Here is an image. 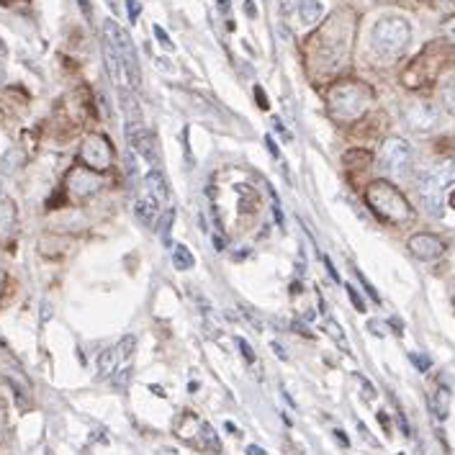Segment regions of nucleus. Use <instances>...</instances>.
<instances>
[{"label":"nucleus","instance_id":"412c9836","mask_svg":"<svg viewBox=\"0 0 455 455\" xmlns=\"http://www.w3.org/2000/svg\"><path fill=\"white\" fill-rule=\"evenodd\" d=\"M430 404H432V412H435L437 419H445L447 412H450V394H447L445 388H440Z\"/></svg>","mask_w":455,"mask_h":455},{"label":"nucleus","instance_id":"6ab92c4d","mask_svg":"<svg viewBox=\"0 0 455 455\" xmlns=\"http://www.w3.org/2000/svg\"><path fill=\"white\" fill-rule=\"evenodd\" d=\"M116 363H118V352L116 348H108L100 352V358H98V370H100V376H114V370H116Z\"/></svg>","mask_w":455,"mask_h":455},{"label":"nucleus","instance_id":"f03ea898","mask_svg":"<svg viewBox=\"0 0 455 455\" xmlns=\"http://www.w3.org/2000/svg\"><path fill=\"white\" fill-rule=\"evenodd\" d=\"M366 204L370 206V211L378 219H383L388 224H404L412 219V206L404 198V193L396 185H391L388 180H373L366 191Z\"/></svg>","mask_w":455,"mask_h":455},{"label":"nucleus","instance_id":"5fc2aeb1","mask_svg":"<svg viewBox=\"0 0 455 455\" xmlns=\"http://www.w3.org/2000/svg\"><path fill=\"white\" fill-rule=\"evenodd\" d=\"M450 165V173H453V178H455V162H447Z\"/></svg>","mask_w":455,"mask_h":455},{"label":"nucleus","instance_id":"393cba45","mask_svg":"<svg viewBox=\"0 0 455 455\" xmlns=\"http://www.w3.org/2000/svg\"><path fill=\"white\" fill-rule=\"evenodd\" d=\"M352 162L368 165V162H370V152H366V149H350L348 155H345V165H352Z\"/></svg>","mask_w":455,"mask_h":455},{"label":"nucleus","instance_id":"8fccbe9b","mask_svg":"<svg viewBox=\"0 0 455 455\" xmlns=\"http://www.w3.org/2000/svg\"><path fill=\"white\" fill-rule=\"evenodd\" d=\"M149 391H155L157 396H165V391H162V388H160V386H149Z\"/></svg>","mask_w":455,"mask_h":455},{"label":"nucleus","instance_id":"e433bc0d","mask_svg":"<svg viewBox=\"0 0 455 455\" xmlns=\"http://www.w3.org/2000/svg\"><path fill=\"white\" fill-rule=\"evenodd\" d=\"M443 31H445V36H447V39H450V41H453V44H455V19L447 21L445 26H443Z\"/></svg>","mask_w":455,"mask_h":455},{"label":"nucleus","instance_id":"ddd939ff","mask_svg":"<svg viewBox=\"0 0 455 455\" xmlns=\"http://www.w3.org/2000/svg\"><path fill=\"white\" fill-rule=\"evenodd\" d=\"M145 185H147V191H149V195L155 198L157 204H165L167 198H170V188H167V180L162 178V173H160V170H149V173L145 175Z\"/></svg>","mask_w":455,"mask_h":455},{"label":"nucleus","instance_id":"864d4df0","mask_svg":"<svg viewBox=\"0 0 455 455\" xmlns=\"http://www.w3.org/2000/svg\"><path fill=\"white\" fill-rule=\"evenodd\" d=\"M16 0H0V6H13Z\"/></svg>","mask_w":455,"mask_h":455},{"label":"nucleus","instance_id":"9b49d317","mask_svg":"<svg viewBox=\"0 0 455 455\" xmlns=\"http://www.w3.org/2000/svg\"><path fill=\"white\" fill-rule=\"evenodd\" d=\"M407 116V124L416 131H430L432 126L437 124V108L427 100H416V103H409V108L404 111Z\"/></svg>","mask_w":455,"mask_h":455},{"label":"nucleus","instance_id":"cd10ccee","mask_svg":"<svg viewBox=\"0 0 455 455\" xmlns=\"http://www.w3.org/2000/svg\"><path fill=\"white\" fill-rule=\"evenodd\" d=\"M134 348H136V339L134 337H124L121 339V345H118V358H129L131 352H134Z\"/></svg>","mask_w":455,"mask_h":455},{"label":"nucleus","instance_id":"c756f323","mask_svg":"<svg viewBox=\"0 0 455 455\" xmlns=\"http://www.w3.org/2000/svg\"><path fill=\"white\" fill-rule=\"evenodd\" d=\"M152 31H155V36H157V41H160V44H162V47L165 49H175V41L170 39V36H167V31L162 29V26H152Z\"/></svg>","mask_w":455,"mask_h":455},{"label":"nucleus","instance_id":"f257e3e1","mask_svg":"<svg viewBox=\"0 0 455 455\" xmlns=\"http://www.w3.org/2000/svg\"><path fill=\"white\" fill-rule=\"evenodd\" d=\"M350 41H352L350 13H335L314 36V59H319L321 70L339 67L350 54Z\"/></svg>","mask_w":455,"mask_h":455},{"label":"nucleus","instance_id":"9d476101","mask_svg":"<svg viewBox=\"0 0 455 455\" xmlns=\"http://www.w3.org/2000/svg\"><path fill=\"white\" fill-rule=\"evenodd\" d=\"M409 252L414 255L416 260H437L443 252H445V242L435 237V234H414L412 240H409Z\"/></svg>","mask_w":455,"mask_h":455},{"label":"nucleus","instance_id":"7c9ffc66","mask_svg":"<svg viewBox=\"0 0 455 455\" xmlns=\"http://www.w3.org/2000/svg\"><path fill=\"white\" fill-rule=\"evenodd\" d=\"M345 290H348V296H350V301H352V306H355V309L358 311H366V301L360 299V293L358 290H355V286H345Z\"/></svg>","mask_w":455,"mask_h":455},{"label":"nucleus","instance_id":"4d7b16f0","mask_svg":"<svg viewBox=\"0 0 455 455\" xmlns=\"http://www.w3.org/2000/svg\"><path fill=\"white\" fill-rule=\"evenodd\" d=\"M3 75H6V72H3V65H0V83H3Z\"/></svg>","mask_w":455,"mask_h":455},{"label":"nucleus","instance_id":"13d9d810","mask_svg":"<svg viewBox=\"0 0 455 455\" xmlns=\"http://www.w3.org/2000/svg\"><path fill=\"white\" fill-rule=\"evenodd\" d=\"M399 455H401V453H399Z\"/></svg>","mask_w":455,"mask_h":455},{"label":"nucleus","instance_id":"39448f33","mask_svg":"<svg viewBox=\"0 0 455 455\" xmlns=\"http://www.w3.org/2000/svg\"><path fill=\"white\" fill-rule=\"evenodd\" d=\"M450 183H453L450 165L430 170V173H425L419 178L416 193H419V201H422V206H425V211L430 213V216L443 219V213H445V193Z\"/></svg>","mask_w":455,"mask_h":455},{"label":"nucleus","instance_id":"b1692460","mask_svg":"<svg viewBox=\"0 0 455 455\" xmlns=\"http://www.w3.org/2000/svg\"><path fill=\"white\" fill-rule=\"evenodd\" d=\"M443 103H445L447 114H453L455 116V78L443 87Z\"/></svg>","mask_w":455,"mask_h":455},{"label":"nucleus","instance_id":"dca6fc26","mask_svg":"<svg viewBox=\"0 0 455 455\" xmlns=\"http://www.w3.org/2000/svg\"><path fill=\"white\" fill-rule=\"evenodd\" d=\"M103 59H106V67L111 72V78L116 80V83H124V65H121V59H118L116 49L108 39H103Z\"/></svg>","mask_w":455,"mask_h":455},{"label":"nucleus","instance_id":"c85d7f7f","mask_svg":"<svg viewBox=\"0 0 455 455\" xmlns=\"http://www.w3.org/2000/svg\"><path fill=\"white\" fill-rule=\"evenodd\" d=\"M327 330H330V335L335 339L339 342V348L342 350H350V345H348V339H345V335L339 332V324H335V321H327Z\"/></svg>","mask_w":455,"mask_h":455},{"label":"nucleus","instance_id":"bb28decb","mask_svg":"<svg viewBox=\"0 0 455 455\" xmlns=\"http://www.w3.org/2000/svg\"><path fill=\"white\" fill-rule=\"evenodd\" d=\"M409 360L414 363L419 373H425V370H430V366H432V360L427 358V355H422V352H412V355H409Z\"/></svg>","mask_w":455,"mask_h":455},{"label":"nucleus","instance_id":"58836bf2","mask_svg":"<svg viewBox=\"0 0 455 455\" xmlns=\"http://www.w3.org/2000/svg\"><path fill=\"white\" fill-rule=\"evenodd\" d=\"M324 265H327V271H330L332 281H337V283H339V273L335 271V265H332V260H330V257H324Z\"/></svg>","mask_w":455,"mask_h":455},{"label":"nucleus","instance_id":"72a5a7b5","mask_svg":"<svg viewBox=\"0 0 455 455\" xmlns=\"http://www.w3.org/2000/svg\"><path fill=\"white\" fill-rule=\"evenodd\" d=\"M265 145H268V152H271V155L275 157V160H278V157H281V152H278V145H275V139H273L271 134L265 136Z\"/></svg>","mask_w":455,"mask_h":455},{"label":"nucleus","instance_id":"79ce46f5","mask_svg":"<svg viewBox=\"0 0 455 455\" xmlns=\"http://www.w3.org/2000/svg\"><path fill=\"white\" fill-rule=\"evenodd\" d=\"M244 13H247L250 19H255V16H257V8L252 6V0H247V3H244Z\"/></svg>","mask_w":455,"mask_h":455},{"label":"nucleus","instance_id":"7ed1b4c3","mask_svg":"<svg viewBox=\"0 0 455 455\" xmlns=\"http://www.w3.org/2000/svg\"><path fill=\"white\" fill-rule=\"evenodd\" d=\"M409 41H412V26L401 16H383L381 21H376V26L370 31V47L383 59L401 57L407 52Z\"/></svg>","mask_w":455,"mask_h":455},{"label":"nucleus","instance_id":"4468645a","mask_svg":"<svg viewBox=\"0 0 455 455\" xmlns=\"http://www.w3.org/2000/svg\"><path fill=\"white\" fill-rule=\"evenodd\" d=\"M324 6L321 0H299V19L304 26H317L321 21Z\"/></svg>","mask_w":455,"mask_h":455},{"label":"nucleus","instance_id":"a211bd4d","mask_svg":"<svg viewBox=\"0 0 455 455\" xmlns=\"http://www.w3.org/2000/svg\"><path fill=\"white\" fill-rule=\"evenodd\" d=\"M23 160H26V157H23V152H21L19 147H13V149H8L6 155L0 157V170H3V173H8V175L16 173V170H21Z\"/></svg>","mask_w":455,"mask_h":455},{"label":"nucleus","instance_id":"423d86ee","mask_svg":"<svg viewBox=\"0 0 455 455\" xmlns=\"http://www.w3.org/2000/svg\"><path fill=\"white\" fill-rule=\"evenodd\" d=\"M103 36H106V39L114 44V49H116L118 59H121V65H124V75L129 78V83L134 87H139V83H142V67H139V54H136L134 41L129 39V34H126L114 19H108L106 23H103Z\"/></svg>","mask_w":455,"mask_h":455},{"label":"nucleus","instance_id":"aec40b11","mask_svg":"<svg viewBox=\"0 0 455 455\" xmlns=\"http://www.w3.org/2000/svg\"><path fill=\"white\" fill-rule=\"evenodd\" d=\"M173 265L178 268V271H191V268L195 265L193 252L188 250L185 244H175V250H173Z\"/></svg>","mask_w":455,"mask_h":455},{"label":"nucleus","instance_id":"de8ad7c7","mask_svg":"<svg viewBox=\"0 0 455 455\" xmlns=\"http://www.w3.org/2000/svg\"><path fill=\"white\" fill-rule=\"evenodd\" d=\"M335 435H337V440H339V443H342V445H350V443H348V437L342 435V430H335Z\"/></svg>","mask_w":455,"mask_h":455},{"label":"nucleus","instance_id":"2eb2a0df","mask_svg":"<svg viewBox=\"0 0 455 455\" xmlns=\"http://www.w3.org/2000/svg\"><path fill=\"white\" fill-rule=\"evenodd\" d=\"M160 213V204H157L152 195H145V198H136L134 204V216L142 224H152Z\"/></svg>","mask_w":455,"mask_h":455},{"label":"nucleus","instance_id":"f8f14e48","mask_svg":"<svg viewBox=\"0 0 455 455\" xmlns=\"http://www.w3.org/2000/svg\"><path fill=\"white\" fill-rule=\"evenodd\" d=\"M129 142H131V149L139 152V155L145 157L147 162L152 165V162H160V149H157V136L149 131V129H136L129 134Z\"/></svg>","mask_w":455,"mask_h":455},{"label":"nucleus","instance_id":"f3484780","mask_svg":"<svg viewBox=\"0 0 455 455\" xmlns=\"http://www.w3.org/2000/svg\"><path fill=\"white\" fill-rule=\"evenodd\" d=\"M16 226V206L13 201H0V240H6Z\"/></svg>","mask_w":455,"mask_h":455},{"label":"nucleus","instance_id":"6e6d98bb","mask_svg":"<svg viewBox=\"0 0 455 455\" xmlns=\"http://www.w3.org/2000/svg\"><path fill=\"white\" fill-rule=\"evenodd\" d=\"M0 54H6V44L3 41H0Z\"/></svg>","mask_w":455,"mask_h":455},{"label":"nucleus","instance_id":"09e8293b","mask_svg":"<svg viewBox=\"0 0 455 455\" xmlns=\"http://www.w3.org/2000/svg\"><path fill=\"white\" fill-rule=\"evenodd\" d=\"M213 244H216V250H219V252L224 250V240H222V237H219V234H216V237H213Z\"/></svg>","mask_w":455,"mask_h":455},{"label":"nucleus","instance_id":"49530a36","mask_svg":"<svg viewBox=\"0 0 455 455\" xmlns=\"http://www.w3.org/2000/svg\"><path fill=\"white\" fill-rule=\"evenodd\" d=\"M216 6H219L222 13H229V0H216Z\"/></svg>","mask_w":455,"mask_h":455},{"label":"nucleus","instance_id":"473e14b6","mask_svg":"<svg viewBox=\"0 0 455 455\" xmlns=\"http://www.w3.org/2000/svg\"><path fill=\"white\" fill-rule=\"evenodd\" d=\"M358 381H360V386H363V396L368 399V401H370V399H376V388L370 386V383L363 376H358Z\"/></svg>","mask_w":455,"mask_h":455},{"label":"nucleus","instance_id":"0eeeda50","mask_svg":"<svg viewBox=\"0 0 455 455\" xmlns=\"http://www.w3.org/2000/svg\"><path fill=\"white\" fill-rule=\"evenodd\" d=\"M381 165L394 175H407L412 162H414V149L407 139L401 136H388L383 147H381Z\"/></svg>","mask_w":455,"mask_h":455},{"label":"nucleus","instance_id":"c03bdc74","mask_svg":"<svg viewBox=\"0 0 455 455\" xmlns=\"http://www.w3.org/2000/svg\"><path fill=\"white\" fill-rule=\"evenodd\" d=\"M378 422L383 425V430H386V432H388V430H391V425H388V416L383 414V412H378Z\"/></svg>","mask_w":455,"mask_h":455},{"label":"nucleus","instance_id":"3c124183","mask_svg":"<svg viewBox=\"0 0 455 455\" xmlns=\"http://www.w3.org/2000/svg\"><path fill=\"white\" fill-rule=\"evenodd\" d=\"M226 430H229V432H232V435H240V430H237V427H234L232 422H226Z\"/></svg>","mask_w":455,"mask_h":455},{"label":"nucleus","instance_id":"1a4fd4ad","mask_svg":"<svg viewBox=\"0 0 455 455\" xmlns=\"http://www.w3.org/2000/svg\"><path fill=\"white\" fill-rule=\"evenodd\" d=\"M98 188H100V178L96 175V170H90L85 165H78L72 167L67 175V191L72 195H78V198H85V195L96 193Z\"/></svg>","mask_w":455,"mask_h":455},{"label":"nucleus","instance_id":"2f4dec72","mask_svg":"<svg viewBox=\"0 0 455 455\" xmlns=\"http://www.w3.org/2000/svg\"><path fill=\"white\" fill-rule=\"evenodd\" d=\"M237 348H240V352H242V358L252 366V363H255V352H252L250 345H247V342H244L242 337H237Z\"/></svg>","mask_w":455,"mask_h":455},{"label":"nucleus","instance_id":"6e6552de","mask_svg":"<svg viewBox=\"0 0 455 455\" xmlns=\"http://www.w3.org/2000/svg\"><path fill=\"white\" fill-rule=\"evenodd\" d=\"M80 160L85 162V167L96 170V173H103L111 167V160H114V149H111V142H108L103 134H87L83 139V147H80Z\"/></svg>","mask_w":455,"mask_h":455},{"label":"nucleus","instance_id":"a19ab883","mask_svg":"<svg viewBox=\"0 0 455 455\" xmlns=\"http://www.w3.org/2000/svg\"><path fill=\"white\" fill-rule=\"evenodd\" d=\"M296 6H299V0H283V10H286V13H293V10H296Z\"/></svg>","mask_w":455,"mask_h":455},{"label":"nucleus","instance_id":"4c0bfd02","mask_svg":"<svg viewBox=\"0 0 455 455\" xmlns=\"http://www.w3.org/2000/svg\"><path fill=\"white\" fill-rule=\"evenodd\" d=\"M271 348H273V352L278 355L281 360H288V352H286V348H283L281 342H271Z\"/></svg>","mask_w":455,"mask_h":455},{"label":"nucleus","instance_id":"a878e982","mask_svg":"<svg viewBox=\"0 0 455 455\" xmlns=\"http://www.w3.org/2000/svg\"><path fill=\"white\" fill-rule=\"evenodd\" d=\"M139 13H142V3L139 0H126V16L131 21V26L139 21Z\"/></svg>","mask_w":455,"mask_h":455},{"label":"nucleus","instance_id":"a18cd8bd","mask_svg":"<svg viewBox=\"0 0 455 455\" xmlns=\"http://www.w3.org/2000/svg\"><path fill=\"white\" fill-rule=\"evenodd\" d=\"M247 455H265V450H262V447H257V445H250V447H247Z\"/></svg>","mask_w":455,"mask_h":455},{"label":"nucleus","instance_id":"c9c22d12","mask_svg":"<svg viewBox=\"0 0 455 455\" xmlns=\"http://www.w3.org/2000/svg\"><path fill=\"white\" fill-rule=\"evenodd\" d=\"M80 10H83V16H85L87 21L93 19V8H90V0H78Z\"/></svg>","mask_w":455,"mask_h":455},{"label":"nucleus","instance_id":"5701e85b","mask_svg":"<svg viewBox=\"0 0 455 455\" xmlns=\"http://www.w3.org/2000/svg\"><path fill=\"white\" fill-rule=\"evenodd\" d=\"M173 222H175V209H167L165 213H162V219H160V226H157V234L165 240V242H170V226H173Z\"/></svg>","mask_w":455,"mask_h":455},{"label":"nucleus","instance_id":"ea45409f","mask_svg":"<svg viewBox=\"0 0 455 455\" xmlns=\"http://www.w3.org/2000/svg\"><path fill=\"white\" fill-rule=\"evenodd\" d=\"M126 173L136 175V160L131 155H126Z\"/></svg>","mask_w":455,"mask_h":455},{"label":"nucleus","instance_id":"f704fd0d","mask_svg":"<svg viewBox=\"0 0 455 455\" xmlns=\"http://www.w3.org/2000/svg\"><path fill=\"white\" fill-rule=\"evenodd\" d=\"M255 96H257V106L265 111V108H268V98H265V90H262L260 85H255Z\"/></svg>","mask_w":455,"mask_h":455},{"label":"nucleus","instance_id":"37998d69","mask_svg":"<svg viewBox=\"0 0 455 455\" xmlns=\"http://www.w3.org/2000/svg\"><path fill=\"white\" fill-rule=\"evenodd\" d=\"M368 330L373 332V335H378V337L383 335V330H381V321H368Z\"/></svg>","mask_w":455,"mask_h":455},{"label":"nucleus","instance_id":"20e7f679","mask_svg":"<svg viewBox=\"0 0 455 455\" xmlns=\"http://www.w3.org/2000/svg\"><path fill=\"white\" fill-rule=\"evenodd\" d=\"M327 103H330V114L337 121H355L368 108L370 87H366L363 83H355V80L337 83V85L330 87Z\"/></svg>","mask_w":455,"mask_h":455},{"label":"nucleus","instance_id":"4be33fe9","mask_svg":"<svg viewBox=\"0 0 455 455\" xmlns=\"http://www.w3.org/2000/svg\"><path fill=\"white\" fill-rule=\"evenodd\" d=\"M129 381H131V368L114 370V376H111V386L116 388V391H126V386H129Z\"/></svg>","mask_w":455,"mask_h":455},{"label":"nucleus","instance_id":"603ef678","mask_svg":"<svg viewBox=\"0 0 455 455\" xmlns=\"http://www.w3.org/2000/svg\"><path fill=\"white\" fill-rule=\"evenodd\" d=\"M447 201H450V206L455 209V191H450V198H447Z\"/></svg>","mask_w":455,"mask_h":455}]
</instances>
